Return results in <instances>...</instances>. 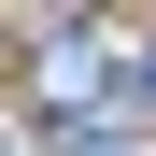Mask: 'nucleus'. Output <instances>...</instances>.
<instances>
[{
	"label": "nucleus",
	"instance_id": "obj_1",
	"mask_svg": "<svg viewBox=\"0 0 156 156\" xmlns=\"http://www.w3.org/2000/svg\"><path fill=\"white\" fill-rule=\"evenodd\" d=\"M0 156H29V142H14V128H0Z\"/></svg>",
	"mask_w": 156,
	"mask_h": 156
}]
</instances>
